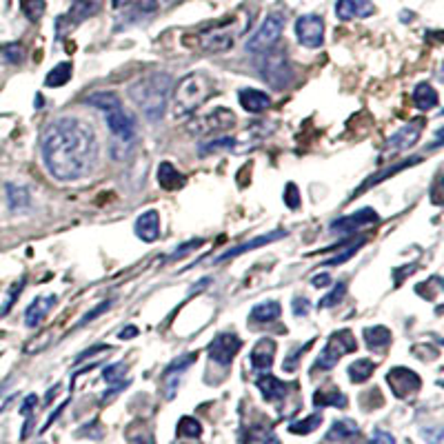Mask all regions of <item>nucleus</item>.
<instances>
[{
    "mask_svg": "<svg viewBox=\"0 0 444 444\" xmlns=\"http://www.w3.org/2000/svg\"><path fill=\"white\" fill-rule=\"evenodd\" d=\"M36 402H38V398H36V396H27V400H25V404H23V409H21V414L31 418V411H34Z\"/></svg>",
    "mask_w": 444,
    "mask_h": 444,
    "instance_id": "nucleus-50",
    "label": "nucleus"
},
{
    "mask_svg": "<svg viewBox=\"0 0 444 444\" xmlns=\"http://www.w3.org/2000/svg\"><path fill=\"white\" fill-rule=\"evenodd\" d=\"M275 358V342L271 338H260L251 349V367L256 371H269Z\"/></svg>",
    "mask_w": 444,
    "mask_h": 444,
    "instance_id": "nucleus-17",
    "label": "nucleus"
},
{
    "mask_svg": "<svg viewBox=\"0 0 444 444\" xmlns=\"http://www.w3.org/2000/svg\"><path fill=\"white\" fill-rule=\"evenodd\" d=\"M236 125V113L227 107H216L213 111L205 113V116H195L189 120L187 129L195 136H211V134H222V131L232 129Z\"/></svg>",
    "mask_w": 444,
    "mask_h": 444,
    "instance_id": "nucleus-9",
    "label": "nucleus"
},
{
    "mask_svg": "<svg viewBox=\"0 0 444 444\" xmlns=\"http://www.w3.org/2000/svg\"><path fill=\"white\" fill-rule=\"evenodd\" d=\"M311 285L318 287V289H322V287H326V285H331V275H329V273H316V275H314V280H311Z\"/></svg>",
    "mask_w": 444,
    "mask_h": 444,
    "instance_id": "nucleus-49",
    "label": "nucleus"
},
{
    "mask_svg": "<svg viewBox=\"0 0 444 444\" xmlns=\"http://www.w3.org/2000/svg\"><path fill=\"white\" fill-rule=\"evenodd\" d=\"M242 31H244V25H240L236 18L224 21L216 27L205 29L203 34H198V47L205 49V52H211V54L227 52V49H232L236 45Z\"/></svg>",
    "mask_w": 444,
    "mask_h": 444,
    "instance_id": "nucleus-5",
    "label": "nucleus"
},
{
    "mask_svg": "<svg viewBox=\"0 0 444 444\" xmlns=\"http://www.w3.org/2000/svg\"><path fill=\"white\" fill-rule=\"evenodd\" d=\"M311 309V302L307 298H293V314L295 316H307Z\"/></svg>",
    "mask_w": 444,
    "mask_h": 444,
    "instance_id": "nucleus-47",
    "label": "nucleus"
},
{
    "mask_svg": "<svg viewBox=\"0 0 444 444\" xmlns=\"http://www.w3.org/2000/svg\"><path fill=\"white\" fill-rule=\"evenodd\" d=\"M377 220V213L369 207L365 209H360L355 213H349V216H344V218H338L334 224H331V232L334 234H353L358 232V229H363V227H369V224H375Z\"/></svg>",
    "mask_w": 444,
    "mask_h": 444,
    "instance_id": "nucleus-14",
    "label": "nucleus"
},
{
    "mask_svg": "<svg viewBox=\"0 0 444 444\" xmlns=\"http://www.w3.org/2000/svg\"><path fill=\"white\" fill-rule=\"evenodd\" d=\"M216 93V80L205 72H191L180 78L173 93V116L187 118L198 111L209 98Z\"/></svg>",
    "mask_w": 444,
    "mask_h": 444,
    "instance_id": "nucleus-4",
    "label": "nucleus"
},
{
    "mask_svg": "<svg viewBox=\"0 0 444 444\" xmlns=\"http://www.w3.org/2000/svg\"><path fill=\"white\" fill-rule=\"evenodd\" d=\"M311 344H314V340H309L304 347H295V351H291L287 358H285V371H295L298 369V360L304 355V351L311 347Z\"/></svg>",
    "mask_w": 444,
    "mask_h": 444,
    "instance_id": "nucleus-40",
    "label": "nucleus"
},
{
    "mask_svg": "<svg viewBox=\"0 0 444 444\" xmlns=\"http://www.w3.org/2000/svg\"><path fill=\"white\" fill-rule=\"evenodd\" d=\"M373 13H375V5L371 0H338L336 3V16L340 21L369 18Z\"/></svg>",
    "mask_w": 444,
    "mask_h": 444,
    "instance_id": "nucleus-16",
    "label": "nucleus"
},
{
    "mask_svg": "<svg viewBox=\"0 0 444 444\" xmlns=\"http://www.w3.org/2000/svg\"><path fill=\"white\" fill-rule=\"evenodd\" d=\"M320 424H322V414H314V416H309V418H304V420L291 422V424H289V431L295 433V436H307V433H311V431H316Z\"/></svg>",
    "mask_w": 444,
    "mask_h": 444,
    "instance_id": "nucleus-32",
    "label": "nucleus"
},
{
    "mask_svg": "<svg viewBox=\"0 0 444 444\" xmlns=\"http://www.w3.org/2000/svg\"><path fill=\"white\" fill-rule=\"evenodd\" d=\"M72 74H74L72 62H58L56 67L47 74L45 85H47V87H62V85H67V82H69Z\"/></svg>",
    "mask_w": 444,
    "mask_h": 444,
    "instance_id": "nucleus-27",
    "label": "nucleus"
},
{
    "mask_svg": "<svg viewBox=\"0 0 444 444\" xmlns=\"http://www.w3.org/2000/svg\"><path fill=\"white\" fill-rule=\"evenodd\" d=\"M344 293H347V283H338L331 291H329L324 298L318 302L320 309H329V307H336L342 298H344Z\"/></svg>",
    "mask_w": 444,
    "mask_h": 444,
    "instance_id": "nucleus-36",
    "label": "nucleus"
},
{
    "mask_svg": "<svg viewBox=\"0 0 444 444\" xmlns=\"http://www.w3.org/2000/svg\"><path fill=\"white\" fill-rule=\"evenodd\" d=\"M373 371H375V365L371 363V360L360 358L349 367V377H351V382L360 385V382H367L369 377L373 375Z\"/></svg>",
    "mask_w": 444,
    "mask_h": 444,
    "instance_id": "nucleus-31",
    "label": "nucleus"
},
{
    "mask_svg": "<svg viewBox=\"0 0 444 444\" xmlns=\"http://www.w3.org/2000/svg\"><path fill=\"white\" fill-rule=\"evenodd\" d=\"M136 336H138V329H136V326H127V329H123V331H120V338H123V340L136 338Z\"/></svg>",
    "mask_w": 444,
    "mask_h": 444,
    "instance_id": "nucleus-51",
    "label": "nucleus"
},
{
    "mask_svg": "<svg viewBox=\"0 0 444 444\" xmlns=\"http://www.w3.org/2000/svg\"><path fill=\"white\" fill-rule=\"evenodd\" d=\"M256 385H258V389L262 393V398H265L267 402H280V400L287 398L289 387L285 382L278 380L275 375H269V373L267 375H260Z\"/></svg>",
    "mask_w": 444,
    "mask_h": 444,
    "instance_id": "nucleus-22",
    "label": "nucleus"
},
{
    "mask_svg": "<svg viewBox=\"0 0 444 444\" xmlns=\"http://www.w3.org/2000/svg\"><path fill=\"white\" fill-rule=\"evenodd\" d=\"M134 229L142 242H156L160 238V213L156 209L140 213Z\"/></svg>",
    "mask_w": 444,
    "mask_h": 444,
    "instance_id": "nucleus-18",
    "label": "nucleus"
},
{
    "mask_svg": "<svg viewBox=\"0 0 444 444\" xmlns=\"http://www.w3.org/2000/svg\"><path fill=\"white\" fill-rule=\"evenodd\" d=\"M365 242H367V238H358V240H355V244H349L347 249H344L342 254L334 256L331 260H326L324 265H334V267H336V265H344V262H347L349 258H353V256H355V251H358L360 246H363Z\"/></svg>",
    "mask_w": 444,
    "mask_h": 444,
    "instance_id": "nucleus-38",
    "label": "nucleus"
},
{
    "mask_svg": "<svg viewBox=\"0 0 444 444\" xmlns=\"http://www.w3.org/2000/svg\"><path fill=\"white\" fill-rule=\"evenodd\" d=\"M285 13L280 11H271L262 25L254 31V36L246 40V52L249 54H265L269 49L275 47V42L280 40L283 31H285Z\"/></svg>",
    "mask_w": 444,
    "mask_h": 444,
    "instance_id": "nucleus-8",
    "label": "nucleus"
},
{
    "mask_svg": "<svg viewBox=\"0 0 444 444\" xmlns=\"http://www.w3.org/2000/svg\"><path fill=\"white\" fill-rule=\"evenodd\" d=\"M109 307H111V300H105V302H101V304H98L96 309H91V311H89V314H87L85 318H82V320L78 322V326H85L87 322L96 320V318H98V316H101V314H103V311H107Z\"/></svg>",
    "mask_w": 444,
    "mask_h": 444,
    "instance_id": "nucleus-44",
    "label": "nucleus"
},
{
    "mask_svg": "<svg viewBox=\"0 0 444 444\" xmlns=\"http://www.w3.org/2000/svg\"><path fill=\"white\" fill-rule=\"evenodd\" d=\"M3 56L11 62V64H21L25 60V49L18 42H11L3 47Z\"/></svg>",
    "mask_w": 444,
    "mask_h": 444,
    "instance_id": "nucleus-39",
    "label": "nucleus"
},
{
    "mask_svg": "<svg viewBox=\"0 0 444 444\" xmlns=\"http://www.w3.org/2000/svg\"><path fill=\"white\" fill-rule=\"evenodd\" d=\"M238 101H240L242 109L249 111V113H262V111H267L271 107V98L265 91L254 89V87L240 89Z\"/></svg>",
    "mask_w": 444,
    "mask_h": 444,
    "instance_id": "nucleus-21",
    "label": "nucleus"
},
{
    "mask_svg": "<svg viewBox=\"0 0 444 444\" xmlns=\"http://www.w3.org/2000/svg\"><path fill=\"white\" fill-rule=\"evenodd\" d=\"M203 433V426L195 418H183L178 422V436L180 438H198Z\"/></svg>",
    "mask_w": 444,
    "mask_h": 444,
    "instance_id": "nucleus-35",
    "label": "nucleus"
},
{
    "mask_svg": "<svg viewBox=\"0 0 444 444\" xmlns=\"http://www.w3.org/2000/svg\"><path fill=\"white\" fill-rule=\"evenodd\" d=\"M422 127H424V120L418 118L414 123H409L404 127H400L396 134H393L387 142V152L391 154H398V152H406L411 149L418 140H420V134H422Z\"/></svg>",
    "mask_w": 444,
    "mask_h": 444,
    "instance_id": "nucleus-13",
    "label": "nucleus"
},
{
    "mask_svg": "<svg viewBox=\"0 0 444 444\" xmlns=\"http://www.w3.org/2000/svg\"><path fill=\"white\" fill-rule=\"evenodd\" d=\"M387 382L393 391V396L396 398H409L414 396V393L420 391L422 387V380L416 371H411L406 367H393L389 373H387Z\"/></svg>",
    "mask_w": 444,
    "mask_h": 444,
    "instance_id": "nucleus-12",
    "label": "nucleus"
},
{
    "mask_svg": "<svg viewBox=\"0 0 444 444\" xmlns=\"http://www.w3.org/2000/svg\"><path fill=\"white\" fill-rule=\"evenodd\" d=\"M198 246H203V240H189L185 246H180V249H176V251L169 256V260H178V258H183V256H187L189 251L198 249Z\"/></svg>",
    "mask_w": 444,
    "mask_h": 444,
    "instance_id": "nucleus-45",
    "label": "nucleus"
},
{
    "mask_svg": "<svg viewBox=\"0 0 444 444\" xmlns=\"http://www.w3.org/2000/svg\"><path fill=\"white\" fill-rule=\"evenodd\" d=\"M56 302H58L56 295H49V298H36L25 311V324L29 329H38L40 322L45 320V316L49 314V309H52Z\"/></svg>",
    "mask_w": 444,
    "mask_h": 444,
    "instance_id": "nucleus-23",
    "label": "nucleus"
},
{
    "mask_svg": "<svg viewBox=\"0 0 444 444\" xmlns=\"http://www.w3.org/2000/svg\"><path fill=\"white\" fill-rule=\"evenodd\" d=\"M195 358H198V353H189V355H183L180 360H176V363L162 373V389H164V398H173L176 391H178V385H180V377H183V373L189 369V365L195 363Z\"/></svg>",
    "mask_w": 444,
    "mask_h": 444,
    "instance_id": "nucleus-15",
    "label": "nucleus"
},
{
    "mask_svg": "<svg viewBox=\"0 0 444 444\" xmlns=\"http://www.w3.org/2000/svg\"><path fill=\"white\" fill-rule=\"evenodd\" d=\"M365 340L369 344V349L382 351L391 342V331L387 326H369V329H365Z\"/></svg>",
    "mask_w": 444,
    "mask_h": 444,
    "instance_id": "nucleus-28",
    "label": "nucleus"
},
{
    "mask_svg": "<svg viewBox=\"0 0 444 444\" xmlns=\"http://www.w3.org/2000/svg\"><path fill=\"white\" fill-rule=\"evenodd\" d=\"M353 436H358V424L353 422V420H336L334 422V426L331 429H329V433H326V440H331V442H340V440H347V438H353Z\"/></svg>",
    "mask_w": 444,
    "mask_h": 444,
    "instance_id": "nucleus-29",
    "label": "nucleus"
},
{
    "mask_svg": "<svg viewBox=\"0 0 444 444\" xmlns=\"http://www.w3.org/2000/svg\"><path fill=\"white\" fill-rule=\"evenodd\" d=\"M173 80L164 72H154L149 76H142L134 85H129V98L134 105L144 113V118L149 123H156L164 116L171 96Z\"/></svg>",
    "mask_w": 444,
    "mask_h": 444,
    "instance_id": "nucleus-2",
    "label": "nucleus"
},
{
    "mask_svg": "<svg viewBox=\"0 0 444 444\" xmlns=\"http://www.w3.org/2000/svg\"><path fill=\"white\" fill-rule=\"evenodd\" d=\"M371 444H393V436L391 433H387V431H373V436H371Z\"/></svg>",
    "mask_w": 444,
    "mask_h": 444,
    "instance_id": "nucleus-48",
    "label": "nucleus"
},
{
    "mask_svg": "<svg viewBox=\"0 0 444 444\" xmlns=\"http://www.w3.org/2000/svg\"><path fill=\"white\" fill-rule=\"evenodd\" d=\"M23 287H25V280H21V283H16L13 287H11V291H9V298H7V302L3 304V309H0V316H7V311L13 307V302H16V298H18V293L23 291Z\"/></svg>",
    "mask_w": 444,
    "mask_h": 444,
    "instance_id": "nucleus-42",
    "label": "nucleus"
},
{
    "mask_svg": "<svg viewBox=\"0 0 444 444\" xmlns=\"http://www.w3.org/2000/svg\"><path fill=\"white\" fill-rule=\"evenodd\" d=\"M21 7H23V13L31 23H36L42 18L45 13V0H21Z\"/></svg>",
    "mask_w": 444,
    "mask_h": 444,
    "instance_id": "nucleus-34",
    "label": "nucleus"
},
{
    "mask_svg": "<svg viewBox=\"0 0 444 444\" xmlns=\"http://www.w3.org/2000/svg\"><path fill=\"white\" fill-rule=\"evenodd\" d=\"M418 162V158L416 160H406V162H400V164H396V167H391V169H385V173H380V176H371L369 180H367V183L363 185V187H360L353 195H360V193H363V191H367L371 185H377V183H380V180H385V178H389V176H393V173H398L400 169H406V167H411V164H416Z\"/></svg>",
    "mask_w": 444,
    "mask_h": 444,
    "instance_id": "nucleus-33",
    "label": "nucleus"
},
{
    "mask_svg": "<svg viewBox=\"0 0 444 444\" xmlns=\"http://www.w3.org/2000/svg\"><path fill=\"white\" fill-rule=\"evenodd\" d=\"M167 3L169 0H138V9L142 13H156L160 7H164Z\"/></svg>",
    "mask_w": 444,
    "mask_h": 444,
    "instance_id": "nucleus-43",
    "label": "nucleus"
},
{
    "mask_svg": "<svg viewBox=\"0 0 444 444\" xmlns=\"http://www.w3.org/2000/svg\"><path fill=\"white\" fill-rule=\"evenodd\" d=\"M125 373H127V365L116 363V365L105 367L103 377H105V382H109V385H120V382H125Z\"/></svg>",
    "mask_w": 444,
    "mask_h": 444,
    "instance_id": "nucleus-37",
    "label": "nucleus"
},
{
    "mask_svg": "<svg viewBox=\"0 0 444 444\" xmlns=\"http://www.w3.org/2000/svg\"><path fill=\"white\" fill-rule=\"evenodd\" d=\"M438 101H440V96L436 91V87L429 85V82H420V85L414 89V105L422 111H431L433 107H438Z\"/></svg>",
    "mask_w": 444,
    "mask_h": 444,
    "instance_id": "nucleus-25",
    "label": "nucleus"
},
{
    "mask_svg": "<svg viewBox=\"0 0 444 444\" xmlns=\"http://www.w3.org/2000/svg\"><path fill=\"white\" fill-rule=\"evenodd\" d=\"M283 314V307L278 300H265L260 302L251 309L249 314V320L251 322H260V324H269V322H275L278 318H280Z\"/></svg>",
    "mask_w": 444,
    "mask_h": 444,
    "instance_id": "nucleus-24",
    "label": "nucleus"
},
{
    "mask_svg": "<svg viewBox=\"0 0 444 444\" xmlns=\"http://www.w3.org/2000/svg\"><path fill=\"white\" fill-rule=\"evenodd\" d=\"M295 36L302 47L318 49L324 42V21L318 13H304L295 21Z\"/></svg>",
    "mask_w": 444,
    "mask_h": 444,
    "instance_id": "nucleus-10",
    "label": "nucleus"
},
{
    "mask_svg": "<svg viewBox=\"0 0 444 444\" xmlns=\"http://www.w3.org/2000/svg\"><path fill=\"white\" fill-rule=\"evenodd\" d=\"M127 438H129V442H131V444H154L152 433H147V431H142V429H140V433H138V436H134L131 431H127Z\"/></svg>",
    "mask_w": 444,
    "mask_h": 444,
    "instance_id": "nucleus-46",
    "label": "nucleus"
},
{
    "mask_svg": "<svg viewBox=\"0 0 444 444\" xmlns=\"http://www.w3.org/2000/svg\"><path fill=\"white\" fill-rule=\"evenodd\" d=\"M87 105L101 109L105 113V123L111 131L113 142L123 144L127 149L129 144L136 142V120L131 118V113L123 107L120 98L111 91H96L87 96Z\"/></svg>",
    "mask_w": 444,
    "mask_h": 444,
    "instance_id": "nucleus-3",
    "label": "nucleus"
},
{
    "mask_svg": "<svg viewBox=\"0 0 444 444\" xmlns=\"http://www.w3.org/2000/svg\"><path fill=\"white\" fill-rule=\"evenodd\" d=\"M285 205L289 209H298L300 207V191H298V187H295L293 183H287V187H285Z\"/></svg>",
    "mask_w": 444,
    "mask_h": 444,
    "instance_id": "nucleus-41",
    "label": "nucleus"
},
{
    "mask_svg": "<svg viewBox=\"0 0 444 444\" xmlns=\"http://www.w3.org/2000/svg\"><path fill=\"white\" fill-rule=\"evenodd\" d=\"M240 349H242V340L232 331H224V334H218L216 338L211 340L209 358L220 367H229L234 363V358L238 355Z\"/></svg>",
    "mask_w": 444,
    "mask_h": 444,
    "instance_id": "nucleus-11",
    "label": "nucleus"
},
{
    "mask_svg": "<svg viewBox=\"0 0 444 444\" xmlns=\"http://www.w3.org/2000/svg\"><path fill=\"white\" fill-rule=\"evenodd\" d=\"M358 349V340L349 331V329H340V331L331 334V338L326 340L324 349L320 351L316 360V369L320 371H331L344 355H349Z\"/></svg>",
    "mask_w": 444,
    "mask_h": 444,
    "instance_id": "nucleus-6",
    "label": "nucleus"
},
{
    "mask_svg": "<svg viewBox=\"0 0 444 444\" xmlns=\"http://www.w3.org/2000/svg\"><path fill=\"white\" fill-rule=\"evenodd\" d=\"M156 178H158V185L164 191H178V189H183L187 185V178L180 173V169L171 162H160Z\"/></svg>",
    "mask_w": 444,
    "mask_h": 444,
    "instance_id": "nucleus-20",
    "label": "nucleus"
},
{
    "mask_svg": "<svg viewBox=\"0 0 444 444\" xmlns=\"http://www.w3.org/2000/svg\"><path fill=\"white\" fill-rule=\"evenodd\" d=\"M287 236V232H283V229H278V232H271V234H267V236H260V238H254V240H249V242H244V244H238V246H234V249H229V251H224L222 256H218L213 262H224V260H232V258H236V256H242V254H246V251H254V249H258V246H265V244H269V242H275V240H280V238H285Z\"/></svg>",
    "mask_w": 444,
    "mask_h": 444,
    "instance_id": "nucleus-19",
    "label": "nucleus"
},
{
    "mask_svg": "<svg viewBox=\"0 0 444 444\" xmlns=\"http://www.w3.org/2000/svg\"><path fill=\"white\" fill-rule=\"evenodd\" d=\"M314 404L316 406H338V409H344L347 406V396H344V393L340 391V389H336V387H331V389H318L316 393H314Z\"/></svg>",
    "mask_w": 444,
    "mask_h": 444,
    "instance_id": "nucleus-26",
    "label": "nucleus"
},
{
    "mask_svg": "<svg viewBox=\"0 0 444 444\" xmlns=\"http://www.w3.org/2000/svg\"><path fill=\"white\" fill-rule=\"evenodd\" d=\"M258 72L273 89H285L293 80V67L287 58V52H275V49H269V52L262 54Z\"/></svg>",
    "mask_w": 444,
    "mask_h": 444,
    "instance_id": "nucleus-7",
    "label": "nucleus"
},
{
    "mask_svg": "<svg viewBox=\"0 0 444 444\" xmlns=\"http://www.w3.org/2000/svg\"><path fill=\"white\" fill-rule=\"evenodd\" d=\"M7 200H9L11 211H25L31 205L29 191L25 187H16V185H7Z\"/></svg>",
    "mask_w": 444,
    "mask_h": 444,
    "instance_id": "nucleus-30",
    "label": "nucleus"
},
{
    "mask_svg": "<svg viewBox=\"0 0 444 444\" xmlns=\"http://www.w3.org/2000/svg\"><path fill=\"white\" fill-rule=\"evenodd\" d=\"M40 154L47 171L60 183L87 178L98 164L101 144L93 127L76 116H60L49 123L40 138Z\"/></svg>",
    "mask_w": 444,
    "mask_h": 444,
    "instance_id": "nucleus-1",
    "label": "nucleus"
}]
</instances>
